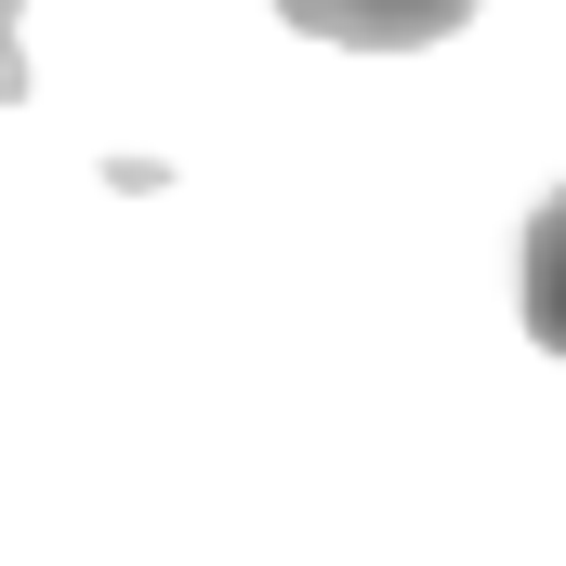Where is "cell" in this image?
I'll return each mask as SVG.
<instances>
[{
  "instance_id": "cell-2",
  "label": "cell",
  "mask_w": 566,
  "mask_h": 566,
  "mask_svg": "<svg viewBox=\"0 0 566 566\" xmlns=\"http://www.w3.org/2000/svg\"><path fill=\"white\" fill-rule=\"evenodd\" d=\"M527 343L566 356V185L541 198V224H527Z\"/></svg>"
},
{
  "instance_id": "cell-1",
  "label": "cell",
  "mask_w": 566,
  "mask_h": 566,
  "mask_svg": "<svg viewBox=\"0 0 566 566\" xmlns=\"http://www.w3.org/2000/svg\"><path fill=\"white\" fill-rule=\"evenodd\" d=\"M303 40H343V53H422L448 27H474V0H277Z\"/></svg>"
},
{
  "instance_id": "cell-3",
  "label": "cell",
  "mask_w": 566,
  "mask_h": 566,
  "mask_svg": "<svg viewBox=\"0 0 566 566\" xmlns=\"http://www.w3.org/2000/svg\"><path fill=\"white\" fill-rule=\"evenodd\" d=\"M13 27H27V0H0V106L27 93V40H13Z\"/></svg>"
}]
</instances>
